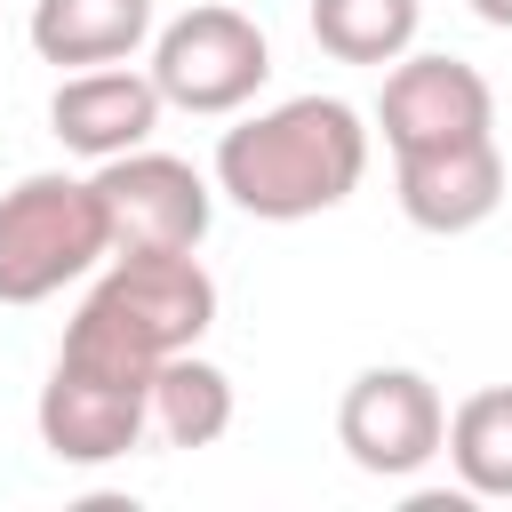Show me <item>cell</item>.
I'll use <instances>...</instances> for the list:
<instances>
[{"instance_id": "15", "label": "cell", "mask_w": 512, "mask_h": 512, "mask_svg": "<svg viewBox=\"0 0 512 512\" xmlns=\"http://www.w3.org/2000/svg\"><path fill=\"white\" fill-rule=\"evenodd\" d=\"M480 24H496V32H512V0H464Z\"/></svg>"}, {"instance_id": "12", "label": "cell", "mask_w": 512, "mask_h": 512, "mask_svg": "<svg viewBox=\"0 0 512 512\" xmlns=\"http://www.w3.org/2000/svg\"><path fill=\"white\" fill-rule=\"evenodd\" d=\"M232 416H240V392H232V376L216 360H200V344L168 352L152 368V432L168 448H216L232 432Z\"/></svg>"}, {"instance_id": "2", "label": "cell", "mask_w": 512, "mask_h": 512, "mask_svg": "<svg viewBox=\"0 0 512 512\" xmlns=\"http://www.w3.org/2000/svg\"><path fill=\"white\" fill-rule=\"evenodd\" d=\"M208 328H216V280L200 248H136V256H104V280L64 320L56 352L152 376L168 352H192Z\"/></svg>"}, {"instance_id": "1", "label": "cell", "mask_w": 512, "mask_h": 512, "mask_svg": "<svg viewBox=\"0 0 512 512\" xmlns=\"http://www.w3.org/2000/svg\"><path fill=\"white\" fill-rule=\"evenodd\" d=\"M368 120L344 96H280L216 136V192L256 224H304L360 192Z\"/></svg>"}, {"instance_id": "8", "label": "cell", "mask_w": 512, "mask_h": 512, "mask_svg": "<svg viewBox=\"0 0 512 512\" xmlns=\"http://www.w3.org/2000/svg\"><path fill=\"white\" fill-rule=\"evenodd\" d=\"M376 128H384V152L392 160L400 152H440V144H464V136H496V88L464 56L408 48V56L384 64Z\"/></svg>"}, {"instance_id": "14", "label": "cell", "mask_w": 512, "mask_h": 512, "mask_svg": "<svg viewBox=\"0 0 512 512\" xmlns=\"http://www.w3.org/2000/svg\"><path fill=\"white\" fill-rule=\"evenodd\" d=\"M416 24H424V0H312V40L336 56V64H392L416 48Z\"/></svg>"}, {"instance_id": "7", "label": "cell", "mask_w": 512, "mask_h": 512, "mask_svg": "<svg viewBox=\"0 0 512 512\" xmlns=\"http://www.w3.org/2000/svg\"><path fill=\"white\" fill-rule=\"evenodd\" d=\"M448 432V400L424 368H360L336 400V448L368 472V480H416L440 456Z\"/></svg>"}, {"instance_id": "9", "label": "cell", "mask_w": 512, "mask_h": 512, "mask_svg": "<svg viewBox=\"0 0 512 512\" xmlns=\"http://www.w3.org/2000/svg\"><path fill=\"white\" fill-rule=\"evenodd\" d=\"M392 200L432 240L480 232L504 208V152H496V136H464V144H440V152H400L392 160Z\"/></svg>"}, {"instance_id": "4", "label": "cell", "mask_w": 512, "mask_h": 512, "mask_svg": "<svg viewBox=\"0 0 512 512\" xmlns=\"http://www.w3.org/2000/svg\"><path fill=\"white\" fill-rule=\"evenodd\" d=\"M152 88L168 112H192V120H232L256 104V88L272 80V40L256 16L224 8V0H200L184 8L176 24L152 32Z\"/></svg>"}, {"instance_id": "3", "label": "cell", "mask_w": 512, "mask_h": 512, "mask_svg": "<svg viewBox=\"0 0 512 512\" xmlns=\"http://www.w3.org/2000/svg\"><path fill=\"white\" fill-rule=\"evenodd\" d=\"M112 256L104 208L88 176L64 168H32L0 192V304H48L72 280H88Z\"/></svg>"}, {"instance_id": "11", "label": "cell", "mask_w": 512, "mask_h": 512, "mask_svg": "<svg viewBox=\"0 0 512 512\" xmlns=\"http://www.w3.org/2000/svg\"><path fill=\"white\" fill-rule=\"evenodd\" d=\"M32 56L56 72L128 64L152 40V0H32Z\"/></svg>"}, {"instance_id": "10", "label": "cell", "mask_w": 512, "mask_h": 512, "mask_svg": "<svg viewBox=\"0 0 512 512\" xmlns=\"http://www.w3.org/2000/svg\"><path fill=\"white\" fill-rule=\"evenodd\" d=\"M160 112H168V104H160L152 72H136V64H88V72H64V80H56V96H48V136H56L64 152H80V160H120V152L152 144Z\"/></svg>"}, {"instance_id": "6", "label": "cell", "mask_w": 512, "mask_h": 512, "mask_svg": "<svg viewBox=\"0 0 512 512\" xmlns=\"http://www.w3.org/2000/svg\"><path fill=\"white\" fill-rule=\"evenodd\" d=\"M96 208H104V232H112V256H136V248H200L208 224H216V184L176 160V152H120V160H96Z\"/></svg>"}, {"instance_id": "13", "label": "cell", "mask_w": 512, "mask_h": 512, "mask_svg": "<svg viewBox=\"0 0 512 512\" xmlns=\"http://www.w3.org/2000/svg\"><path fill=\"white\" fill-rule=\"evenodd\" d=\"M440 456L456 464V488L472 504H512V384H480L448 408Z\"/></svg>"}, {"instance_id": "5", "label": "cell", "mask_w": 512, "mask_h": 512, "mask_svg": "<svg viewBox=\"0 0 512 512\" xmlns=\"http://www.w3.org/2000/svg\"><path fill=\"white\" fill-rule=\"evenodd\" d=\"M32 424H40V448L56 464H80V472L120 464L152 432V376H128V368L56 352V368H48L40 400H32Z\"/></svg>"}]
</instances>
